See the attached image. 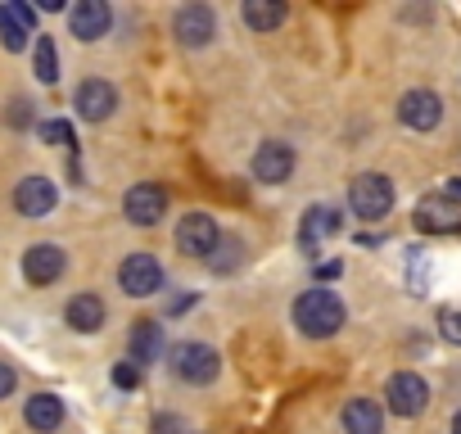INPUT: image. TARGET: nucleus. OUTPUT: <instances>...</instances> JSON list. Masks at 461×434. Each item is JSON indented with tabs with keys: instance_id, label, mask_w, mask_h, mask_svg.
<instances>
[{
	"instance_id": "f257e3e1",
	"label": "nucleus",
	"mask_w": 461,
	"mask_h": 434,
	"mask_svg": "<svg viewBox=\"0 0 461 434\" xmlns=\"http://www.w3.org/2000/svg\"><path fill=\"white\" fill-rule=\"evenodd\" d=\"M294 326H299V335H308V339H330V335H339V326H344V303H339V294L335 290H303L299 299H294Z\"/></svg>"
},
{
	"instance_id": "f03ea898",
	"label": "nucleus",
	"mask_w": 461,
	"mask_h": 434,
	"mask_svg": "<svg viewBox=\"0 0 461 434\" xmlns=\"http://www.w3.org/2000/svg\"><path fill=\"white\" fill-rule=\"evenodd\" d=\"M348 208L362 222H380V217L393 208V181L380 172H357L348 181Z\"/></svg>"
},
{
	"instance_id": "7ed1b4c3",
	"label": "nucleus",
	"mask_w": 461,
	"mask_h": 434,
	"mask_svg": "<svg viewBox=\"0 0 461 434\" xmlns=\"http://www.w3.org/2000/svg\"><path fill=\"white\" fill-rule=\"evenodd\" d=\"M167 366H172V375L185 380V384H212L217 371H221V357H217L208 344L185 339V344H176V348L167 353Z\"/></svg>"
},
{
	"instance_id": "20e7f679",
	"label": "nucleus",
	"mask_w": 461,
	"mask_h": 434,
	"mask_svg": "<svg viewBox=\"0 0 461 434\" xmlns=\"http://www.w3.org/2000/svg\"><path fill=\"white\" fill-rule=\"evenodd\" d=\"M416 231L425 236H456L461 231V199L438 190V194H425L416 203Z\"/></svg>"
},
{
	"instance_id": "39448f33",
	"label": "nucleus",
	"mask_w": 461,
	"mask_h": 434,
	"mask_svg": "<svg viewBox=\"0 0 461 434\" xmlns=\"http://www.w3.org/2000/svg\"><path fill=\"white\" fill-rule=\"evenodd\" d=\"M172 37H176V46H185V50H199V46H208L212 37H217V14H212V5H181L176 14H172Z\"/></svg>"
},
{
	"instance_id": "423d86ee",
	"label": "nucleus",
	"mask_w": 461,
	"mask_h": 434,
	"mask_svg": "<svg viewBox=\"0 0 461 434\" xmlns=\"http://www.w3.org/2000/svg\"><path fill=\"white\" fill-rule=\"evenodd\" d=\"M118 285H122V294H131V299L158 294V290H163V267H158V258H154V254H127L122 267H118Z\"/></svg>"
},
{
	"instance_id": "0eeeda50",
	"label": "nucleus",
	"mask_w": 461,
	"mask_h": 434,
	"mask_svg": "<svg viewBox=\"0 0 461 434\" xmlns=\"http://www.w3.org/2000/svg\"><path fill=\"white\" fill-rule=\"evenodd\" d=\"M384 402H389L393 416H420L425 402H429V384L416 371H393L389 384H384Z\"/></svg>"
},
{
	"instance_id": "6e6552de",
	"label": "nucleus",
	"mask_w": 461,
	"mask_h": 434,
	"mask_svg": "<svg viewBox=\"0 0 461 434\" xmlns=\"http://www.w3.org/2000/svg\"><path fill=\"white\" fill-rule=\"evenodd\" d=\"M217 240H221V231L208 212H185L176 222V249L190 254V258H212Z\"/></svg>"
},
{
	"instance_id": "1a4fd4ad",
	"label": "nucleus",
	"mask_w": 461,
	"mask_h": 434,
	"mask_svg": "<svg viewBox=\"0 0 461 434\" xmlns=\"http://www.w3.org/2000/svg\"><path fill=\"white\" fill-rule=\"evenodd\" d=\"M122 212H127V222H136V227H154L158 217L167 212V190L140 181V185H131L122 194Z\"/></svg>"
},
{
	"instance_id": "9d476101",
	"label": "nucleus",
	"mask_w": 461,
	"mask_h": 434,
	"mask_svg": "<svg viewBox=\"0 0 461 434\" xmlns=\"http://www.w3.org/2000/svg\"><path fill=\"white\" fill-rule=\"evenodd\" d=\"M398 122L411 131H434L443 122V100L434 91H407L398 100Z\"/></svg>"
},
{
	"instance_id": "9b49d317",
	"label": "nucleus",
	"mask_w": 461,
	"mask_h": 434,
	"mask_svg": "<svg viewBox=\"0 0 461 434\" xmlns=\"http://www.w3.org/2000/svg\"><path fill=\"white\" fill-rule=\"evenodd\" d=\"M55 203H59V190H55L50 176H23L19 190H14V208L23 217H32V222H37V217H50Z\"/></svg>"
},
{
	"instance_id": "f8f14e48",
	"label": "nucleus",
	"mask_w": 461,
	"mask_h": 434,
	"mask_svg": "<svg viewBox=\"0 0 461 434\" xmlns=\"http://www.w3.org/2000/svg\"><path fill=\"white\" fill-rule=\"evenodd\" d=\"M68 28H73L77 41H100L113 28V10L104 5V0H77V5L68 10Z\"/></svg>"
},
{
	"instance_id": "ddd939ff",
	"label": "nucleus",
	"mask_w": 461,
	"mask_h": 434,
	"mask_svg": "<svg viewBox=\"0 0 461 434\" xmlns=\"http://www.w3.org/2000/svg\"><path fill=\"white\" fill-rule=\"evenodd\" d=\"M290 172H294V149L285 140H263L254 154V176L263 185H281V181H290Z\"/></svg>"
},
{
	"instance_id": "4468645a",
	"label": "nucleus",
	"mask_w": 461,
	"mask_h": 434,
	"mask_svg": "<svg viewBox=\"0 0 461 434\" xmlns=\"http://www.w3.org/2000/svg\"><path fill=\"white\" fill-rule=\"evenodd\" d=\"M77 113L86 118V122H104L113 109H118V91L104 82V77H86L82 86H77Z\"/></svg>"
},
{
	"instance_id": "2eb2a0df",
	"label": "nucleus",
	"mask_w": 461,
	"mask_h": 434,
	"mask_svg": "<svg viewBox=\"0 0 461 434\" xmlns=\"http://www.w3.org/2000/svg\"><path fill=\"white\" fill-rule=\"evenodd\" d=\"M339 212L330 208V203H312L308 212H303V227H299V245L308 249V254H317L321 249V240H330V236H339Z\"/></svg>"
},
{
	"instance_id": "dca6fc26",
	"label": "nucleus",
	"mask_w": 461,
	"mask_h": 434,
	"mask_svg": "<svg viewBox=\"0 0 461 434\" xmlns=\"http://www.w3.org/2000/svg\"><path fill=\"white\" fill-rule=\"evenodd\" d=\"M64 267H68V258H64L59 245H32V249L23 254V276H28L32 285H50V281H59Z\"/></svg>"
},
{
	"instance_id": "f3484780",
	"label": "nucleus",
	"mask_w": 461,
	"mask_h": 434,
	"mask_svg": "<svg viewBox=\"0 0 461 434\" xmlns=\"http://www.w3.org/2000/svg\"><path fill=\"white\" fill-rule=\"evenodd\" d=\"M64 321L77 330V335H95L104 326V299L100 294H73L68 308H64Z\"/></svg>"
},
{
	"instance_id": "a211bd4d",
	"label": "nucleus",
	"mask_w": 461,
	"mask_h": 434,
	"mask_svg": "<svg viewBox=\"0 0 461 434\" xmlns=\"http://www.w3.org/2000/svg\"><path fill=\"white\" fill-rule=\"evenodd\" d=\"M23 416H28V425H32L37 434H55V429L64 425V398H55V393H32L28 407H23Z\"/></svg>"
},
{
	"instance_id": "6ab92c4d",
	"label": "nucleus",
	"mask_w": 461,
	"mask_h": 434,
	"mask_svg": "<svg viewBox=\"0 0 461 434\" xmlns=\"http://www.w3.org/2000/svg\"><path fill=\"white\" fill-rule=\"evenodd\" d=\"M339 420H344V434H384V416L371 398H348Z\"/></svg>"
},
{
	"instance_id": "aec40b11",
	"label": "nucleus",
	"mask_w": 461,
	"mask_h": 434,
	"mask_svg": "<svg viewBox=\"0 0 461 434\" xmlns=\"http://www.w3.org/2000/svg\"><path fill=\"white\" fill-rule=\"evenodd\" d=\"M240 19H245V28H254V32H276V28L285 23V5H281V0H245Z\"/></svg>"
},
{
	"instance_id": "412c9836",
	"label": "nucleus",
	"mask_w": 461,
	"mask_h": 434,
	"mask_svg": "<svg viewBox=\"0 0 461 434\" xmlns=\"http://www.w3.org/2000/svg\"><path fill=\"white\" fill-rule=\"evenodd\" d=\"M158 353H163V326H158V321H136V326H131V362L145 366V362H154Z\"/></svg>"
},
{
	"instance_id": "4be33fe9",
	"label": "nucleus",
	"mask_w": 461,
	"mask_h": 434,
	"mask_svg": "<svg viewBox=\"0 0 461 434\" xmlns=\"http://www.w3.org/2000/svg\"><path fill=\"white\" fill-rule=\"evenodd\" d=\"M28 37H32V28L19 19V10L14 5H0V46L5 50H28Z\"/></svg>"
},
{
	"instance_id": "5701e85b",
	"label": "nucleus",
	"mask_w": 461,
	"mask_h": 434,
	"mask_svg": "<svg viewBox=\"0 0 461 434\" xmlns=\"http://www.w3.org/2000/svg\"><path fill=\"white\" fill-rule=\"evenodd\" d=\"M240 258H245V245H240L236 236H221L217 249H212V258H208V267H212V272H236Z\"/></svg>"
},
{
	"instance_id": "b1692460",
	"label": "nucleus",
	"mask_w": 461,
	"mask_h": 434,
	"mask_svg": "<svg viewBox=\"0 0 461 434\" xmlns=\"http://www.w3.org/2000/svg\"><path fill=\"white\" fill-rule=\"evenodd\" d=\"M37 77H41L46 86L59 82V50H55L50 37H37Z\"/></svg>"
},
{
	"instance_id": "393cba45",
	"label": "nucleus",
	"mask_w": 461,
	"mask_h": 434,
	"mask_svg": "<svg viewBox=\"0 0 461 434\" xmlns=\"http://www.w3.org/2000/svg\"><path fill=\"white\" fill-rule=\"evenodd\" d=\"M438 335L447 344H461V303H443L438 308Z\"/></svg>"
},
{
	"instance_id": "a878e982",
	"label": "nucleus",
	"mask_w": 461,
	"mask_h": 434,
	"mask_svg": "<svg viewBox=\"0 0 461 434\" xmlns=\"http://www.w3.org/2000/svg\"><path fill=\"white\" fill-rule=\"evenodd\" d=\"M41 140L46 145H77V136H73V122H64V118H50V122H41Z\"/></svg>"
},
{
	"instance_id": "bb28decb",
	"label": "nucleus",
	"mask_w": 461,
	"mask_h": 434,
	"mask_svg": "<svg viewBox=\"0 0 461 434\" xmlns=\"http://www.w3.org/2000/svg\"><path fill=\"white\" fill-rule=\"evenodd\" d=\"M113 384H118V389H136V384H140V366H136V362H118V366H113Z\"/></svg>"
},
{
	"instance_id": "cd10ccee",
	"label": "nucleus",
	"mask_w": 461,
	"mask_h": 434,
	"mask_svg": "<svg viewBox=\"0 0 461 434\" xmlns=\"http://www.w3.org/2000/svg\"><path fill=\"white\" fill-rule=\"evenodd\" d=\"M14 384H19L14 366H10V362H0V398H10V393H14Z\"/></svg>"
},
{
	"instance_id": "c85d7f7f",
	"label": "nucleus",
	"mask_w": 461,
	"mask_h": 434,
	"mask_svg": "<svg viewBox=\"0 0 461 434\" xmlns=\"http://www.w3.org/2000/svg\"><path fill=\"white\" fill-rule=\"evenodd\" d=\"M154 434H181V420L172 411H163V416H154Z\"/></svg>"
},
{
	"instance_id": "c756f323",
	"label": "nucleus",
	"mask_w": 461,
	"mask_h": 434,
	"mask_svg": "<svg viewBox=\"0 0 461 434\" xmlns=\"http://www.w3.org/2000/svg\"><path fill=\"white\" fill-rule=\"evenodd\" d=\"M10 122H14V127H23V122H28V100H19V104L10 109Z\"/></svg>"
},
{
	"instance_id": "7c9ffc66",
	"label": "nucleus",
	"mask_w": 461,
	"mask_h": 434,
	"mask_svg": "<svg viewBox=\"0 0 461 434\" xmlns=\"http://www.w3.org/2000/svg\"><path fill=\"white\" fill-rule=\"evenodd\" d=\"M14 10H19V19H23L28 28H37V10H32V5H14Z\"/></svg>"
},
{
	"instance_id": "2f4dec72",
	"label": "nucleus",
	"mask_w": 461,
	"mask_h": 434,
	"mask_svg": "<svg viewBox=\"0 0 461 434\" xmlns=\"http://www.w3.org/2000/svg\"><path fill=\"white\" fill-rule=\"evenodd\" d=\"M190 303H194V299H190V294H181V299H172V303H167V312H172V317H176V312H185V308H190Z\"/></svg>"
},
{
	"instance_id": "473e14b6",
	"label": "nucleus",
	"mask_w": 461,
	"mask_h": 434,
	"mask_svg": "<svg viewBox=\"0 0 461 434\" xmlns=\"http://www.w3.org/2000/svg\"><path fill=\"white\" fill-rule=\"evenodd\" d=\"M452 434H461V411H456V416H452Z\"/></svg>"
}]
</instances>
